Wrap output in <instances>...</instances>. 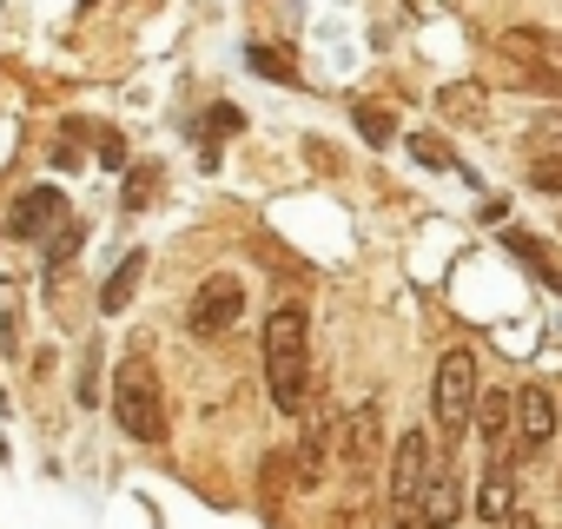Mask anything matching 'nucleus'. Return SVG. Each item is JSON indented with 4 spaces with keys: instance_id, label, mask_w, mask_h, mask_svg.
Returning <instances> with one entry per match:
<instances>
[{
    "instance_id": "nucleus-1",
    "label": "nucleus",
    "mask_w": 562,
    "mask_h": 529,
    "mask_svg": "<svg viewBox=\"0 0 562 529\" xmlns=\"http://www.w3.org/2000/svg\"><path fill=\"white\" fill-rule=\"evenodd\" d=\"M265 391H271V404L285 410V417H299L305 404H312V312L305 305H278L271 318H265Z\"/></svg>"
},
{
    "instance_id": "nucleus-2",
    "label": "nucleus",
    "mask_w": 562,
    "mask_h": 529,
    "mask_svg": "<svg viewBox=\"0 0 562 529\" xmlns=\"http://www.w3.org/2000/svg\"><path fill=\"white\" fill-rule=\"evenodd\" d=\"M430 417H437V443H463V430L476 417V358L470 351H443L437 384H430Z\"/></svg>"
},
{
    "instance_id": "nucleus-3",
    "label": "nucleus",
    "mask_w": 562,
    "mask_h": 529,
    "mask_svg": "<svg viewBox=\"0 0 562 529\" xmlns=\"http://www.w3.org/2000/svg\"><path fill=\"white\" fill-rule=\"evenodd\" d=\"M113 417H120V430L133 443H159L166 437V397H159V378L139 358H126L120 378H113Z\"/></svg>"
},
{
    "instance_id": "nucleus-4",
    "label": "nucleus",
    "mask_w": 562,
    "mask_h": 529,
    "mask_svg": "<svg viewBox=\"0 0 562 529\" xmlns=\"http://www.w3.org/2000/svg\"><path fill=\"white\" fill-rule=\"evenodd\" d=\"M437 443L424 437V430H411V437H397V457H391V509H397V522H424V489H430V476H437Z\"/></svg>"
},
{
    "instance_id": "nucleus-5",
    "label": "nucleus",
    "mask_w": 562,
    "mask_h": 529,
    "mask_svg": "<svg viewBox=\"0 0 562 529\" xmlns=\"http://www.w3.org/2000/svg\"><path fill=\"white\" fill-rule=\"evenodd\" d=\"M238 312H245L238 279H232V272H212V279H199V292H192V305H186V325H192V338H225V331L238 325Z\"/></svg>"
},
{
    "instance_id": "nucleus-6",
    "label": "nucleus",
    "mask_w": 562,
    "mask_h": 529,
    "mask_svg": "<svg viewBox=\"0 0 562 529\" xmlns=\"http://www.w3.org/2000/svg\"><path fill=\"white\" fill-rule=\"evenodd\" d=\"M509 430H516V457L549 450V437H555V397H549L542 384H522V391L509 397Z\"/></svg>"
},
{
    "instance_id": "nucleus-7",
    "label": "nucleus",
    "mask_w": 562,
    "mask_h": 529,
    "mask_svg": "<svg viewBox=\"0 0 562 529\" xmlns=\"http://www.w3.org/2000/svg\"><path fill=\"white\" fill-rule=\"evenodd\" d=\"M338 430H345V470H351V476H371L378 443H384V410H378V404H358Z\"/></svg>"
},
{
    "instance_id": "nucleus-8",
    "label": "nucleus",
    "mask_w": 562,
    "mask_h": 529,
    "mask_svg": "<svg viewBox=\"0 0 562 529\" xmlns=\"http://www.w3.org/2000/svg\"><path fill=\"white\" fill-rule=\"evenodd\" d=\"M54 225H67V199H60L54 185H34V192L14 199V218H8L14 238H47Z\"/></svg>"
},
{
    "instance_id": "nucleus-9",
    "label": "nucleus",
    "mask_w": 562,
    "mask_h": 529,
    "mask_svg": "<svg viewBox=\"0 0 562 529\" xmlns=\"http://www.w3.org/2000/svg\"><path fill=\"white\" fill-rule=\"evenodd\" d=\"M516 516V457L490 463L476 483V522H509Z\"/></svg>"
},
{
    "instance_id": "nucleus-10",
    "label": "nucleus",
    "mask_w": 562,
    "mask_h": 529,
    "mask_svg": "<svg viewBox=\"0 0 562 529\" xmlns=\"http://www.w3.org/2000/svg\"><path fill=\"white\" fill-rule=\"evenodd\" d=\"M476 437H483L490 463L516 457V430H509V397H503V391H496V397H476Z\"/></svg>"
},
{
    "instance_id": "nucleus-11",
    "label": "nucleus",
    "mask_w": 562,
    "mask_h": 529,
    "mask_svg": "<svg viewBox=\"0 0 562 529\" xmlns=\"http://www.w3.org/2000/svg\"><path fill=\"white\" fill-rule=\"evenodd\" d=\"M331 404H318V417L305 424V443H299V489H318V476H325V457H331Z\"/></svg>"
},
{
    "instance_id": "nucleus-12",
    "label": "nucleus",
    "mask_w": 562,
    "mask_h": 529,
    "mask_svg": "<svg viewBox=\"0 0 562 529\" xmlns=\"http://www.w3.org/2000/svg\"><path fill=\"white\" fill-rule=\"evenodd\" d=\"M457 516H463V483H457L450 463H437V476L424 489V529H450Z\"/></svg>"
},
{
    "instance_id": "nucleus-13",
    "label": "nucleus",
    "mask_w": 562,
    "mask_h": 529,
    "mask_svg": "<svg viewBox=\"0 0 562 529\" xmlns=\"http://www.w3.org/2000/svg\"><path fill=\"white\" fill-rule=\"evenodd\" d=\"M139 279H146V251H133L120 272L106 279V292H100V312H126L133 305V292H139Z\"/></svg>"
},
{
    "instance_id": "nucleus-14",
    "label": "nucleus",
    "mask_w": 562,
    "mask_h": 529,
    "mask_svg": "<svg viewBox=\"0 0 562 529\" xmlns=\"http://www.w3.org/2000/svg\"><path fill=\"white\" fill-rule=\"evenodd\" d=\"M522 146H529L536 159H562V113H542V120L522 133Z\"/></svg>"
},
{
    "instance_id": "nucleus-15",
    "label": "nucleus",
    "mask_w": 562,
    "mask_h": 529,
    "mask_svg": "<svg viewBox=\"0 0 562 529\" xmlns=\"http://www.w3.org/2000/svg\"><path fill=\"white\" fill-rule=\"evenodd\" d=\"M437 106H443V113H457V120H470V113H483V87L457 80V87H443V93H437Z\"/></svg>"
},
{
    "instance_id": "nucleus-16",
    "label": "nucleus",
    "mask_w": 562,
    "mask_h": 529,
    "mask_svg": "<svg viewBox=\"0 0 562 529\" xmlns=\"http://www.w3.org/2000/svg\"><path fill=\"white\" fill-rule=\"evenodd\" d=\"M411 159H424L430 172H450V166H457V159H450V146H443L437 133H411Z\"/></svg>"
},
{
    "instance_id": "nucleus-17",
    "label": "nucleus",
    "mask_w": 562,
    "mask_h": 529,
    "mask_svg": "<svg viewBox=\"0 0 562 529\" xmlns=\"http://www.w3.org/2000/svg\"><path fill=\"white\" fill-rule=\"evenodd\" d=\"M358 133H364L371 146H384L397 126H391V113H384V106H358Z\"/></svg>"
},
{
    "instance_id": "nucleus-18",
    "label": "nucleus",
    "mask_w": 562,
    "mask_h": 529,
    "mask_svg": "<svg viewBox=\"0 0 562 529\" xmlns=\"http://www.w3.org/2000/svg\"><path fill=\"white\" fill-rule=\"evenodd\" d=\"M153 185H159V166H139V172L126 179V212H139V205L153 199Z\"/></svg>"
},
{
    "instance_id": "nucleus-19",
    "label": "nucleus",
    "mask_w": 562,
    "mask_h": 529,
    "mask_svg": "<svg viewBox=\"0 0 562 529\" xmlns=\"http://www.w3.org/2000/svg\"><path fill=\"white\" fill-rule=\"evenodd\" d=\"M529 185H536V192H562V159H542V166L529 172Z\"/></svg>"
},
{
    "instance_id": "nucleus-20",
    "label": "nucleus",
    "mask_w": 562,
    "mask_h": 529,
    "mask_svg": "<svg viewBox=\"0 0 562 529\" xmlns=\"http://www.w3.org/2000/svg\"><path fill=\"white\" fill-rule=\"evenodd\" d=\"M509 529H536V516H509Z\"/></svg>"
},
{
    "instance_id": "nucleus-21",
    "label": "nucleus",
    "mask_w": 562,
    "mask_h": 529,
    "mask_svg": "<svg viewBox=\"0 0 562 529\" xmlns=\"http://www.w3.org/2000/svg\"><path fill=\"white\" fill-rule=\"evenodd\" d=\"M549 47H555V67H562V34H549Z\"/></svg>"
}]
</instances>
